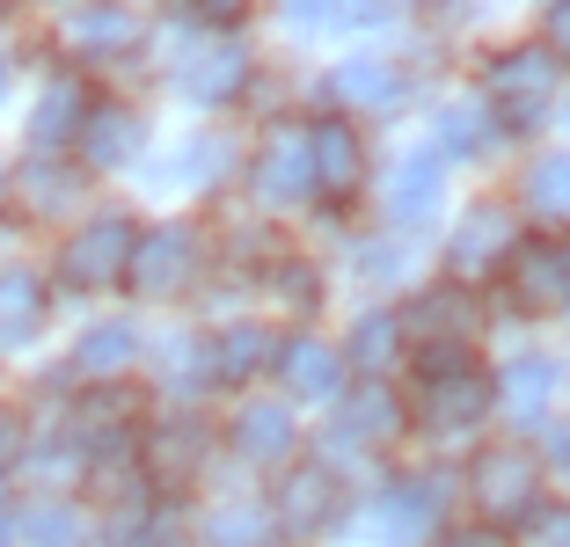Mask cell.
<instances>
[{
  "label": "cell",
  "instance_id": "obj_1",
  "mask_svg": "<svg viewBox=\"0 0 570 547\" xmlns=\"http://www.w3.org/2000/svg\"><path fill=\"white\" fill-rule=\"evenodd\" d=\"M198 227H184V219H168V227H147L132 233V256H125V285L147 299H168V292H190L198 285Z\"/></svg>",
  "mask_w": 570,
  "mask_h": 547
},
{
  "label": "cell",
  "instance_id": "obj_38",
  "mask_svg": "<svg viewBox=\"0 0 570 547\" xmlns=\"http://www.w3.org/2000/svg\"><path fill=\"white\" fill-rule=\"evenodd\" d=\"M0 190H8V168H0Z\"/></svg>",
  "mask_w": 570,
  "mask_h": 547
},
{
  "label": "cell",
  "instance_id": "obj_36",
  "mask_svg": "<svg viewBox=\"0 0 570 547\" xmlns=\"http://www.w3.org/2000/svg\"><path fill=\"white\" fill-rule=\"evenodd\" d=\"M0 88H8V51H0Z\"/></svg>",
  "mask_w": 570,
  "mask_h": 547
},
{
  "label": "cell",
  "instance_id": "obj_17",
  "mask_svg": "<svg viewBox=\"0 0 570 547\" xmlns=\"http://www.w3.org/2000/svg\"><path fill=\"white\" fill-rule=\"evenodd\" d=\"M139 132H147V125H139V110H96L88 117V168H118V161H132L139 153Z\"/></svg>",
  "mask_w": 570,
  "mask_h": 547
},
{
  "label": "cell",
  "instance_id": "obj_16",
  "mask_svg": "<svg viewBox=\"0 0 570 547\" xmlns=\"http://www.w3.org/2000/svg\"><path fill=\"white\" fill-rule=\"evenodd\" d=\"M37 329H45V285H37L30 270H8V278H0V350L30 344Z\"/></svg>",
  "mask_w": 570,
  "mask_h": 547
},
{
  "label": "cell",
  "instance_id": "obj_23",
  "mask_svg": "<svg viewBox=\"0 0 570 547\" xmlns=\"http://www.w3.org/2000/svg\"><path fill=\"white\" fill-rule=\"evenodd\" d=\"M132 350H139L132 321H102V329H88V336H81L73 365H81V372H118V365H132Z\"/></svg>",
  "mask_w": 570,
  "mask_h": 547
},
{
  "label": "cell",
  "instance_id": "obj_13",
  "mask_svg": "<svg viewBox=\"0 0 570 547\" xmlns=\"http://www.w3.org/2000/svg\"><path fill=\"white\" fill-rule=\"evenodd\" d=\"M504 249H512V219H504L498 205H475L469 227L453 233V270H461V278H483Z\"/></svg>",
  "mask_w": 570,
  "mask_h": 547
},
{
  "label": "cell",
  "instance_id": "obj_37",
  "mask_svg": "<svg viewBox=\"0 0 570 547\" xmlns=\"http://www.w3.org/2000/svg\"><path fill=\"white\" fill-rule=\"evenodd\" d=\"M0 533H8V504H0Z\"/></svg>",
  "mask_w": 570,
  "mask_h": 547
},
{
  "label": "cell",
  "instance_id": "obj_35",
  "mask_svg": "<svg viewBox=\"0 0 570 547\" xmlns=\"http://www.w3.org/2000/svg\"><path fill=\"white\" fill-rule=\"evenodd\" d=\"M453 547H498V533H469V540H453Z\"/></svg>",
  "mask_w": 570,
  "mask_h": 547
},
{
  "label": "cell",
  "instance_id": "obj_5",
  "mask_svg": "<svg viewBox=\"0 0 570 547\" xmlns=\"http://www.w3.org/2000/svg\"><path fill=\"white\" fill-rule=\"evenodd\" d=\"M256 198L264 205H301L315 198V161H307V132H293V125H271L264 147H256Z\"/></svg>",
  "mask_w": 570,
  "mask_h": 547
},
{
  "label": "cell",
  "instance_id": "obj_29",
  "mask_svg": "<svg viewBox=\"0 0 570 547\" xmlns=\"http://www.w3.org/2000/svg\"><path fill=\"white\" fill-rule=\"evenodd\" d=\"M417 372H424V387H432V380H453V372H469V344H461V336H432V344L417 350Z\"/></svg>",
  "mask_w": 570,
  "mask_h": 547
},
{
  "label": "cell",
  "instance_id": "obj_32",
  "mask_svg": "<svg viewBox=\"0 0 570 547\" xmlns=\"http://www.w3.org/2000/svg\"><path fill=\"white\" fill-rule=\"evenodd\" d=\"M446 139H453V147H469V153H483L490 147V125L475 110H446Z\"/></svg>",
  "mask_w": 570,
  "mask_h": 547
},
{
  "label": "cell",
  "instance_id": "obj_21",
  "mask_svg": "<svg viewBox=\"0 0 570 547\" xmlns=\"http://www.w3.org/2000/svg\"><path fill=\"white\" fill-rule=\"evenodd\" d=\"M504 401H512V409H527V416H541L556 401V358H512L504 365Z\"/></svg>",
  "mask_w": 570,
  "mask_h": 547
},
{
  "label": "cell",
  "instance_id": "obj_6",
  "mask_svg": "<svg viewBox=\"0 0 570 547\" xmlns=\"http://www.w3.org/2000/svg\"><path fill=\"white\" fill-rule=\"evenodd\" d=\"M490 401H498V387H490L483 372H453V380H432V387H424L417 424L432 438H461V431H475V424L490 416Z\"/></svg>",
  "mask_w": 570,
  "mask_h": 547
},
{
  "label": "cell",
  "instance_id": "obj_7",
  "mask_svg": "<svg viewBox=\"0 0 570 547\" xmlns=\"http://www.w3.org/2000/svg\"><path fill=\"white\" fill-rule=\"evenodd\" d=\"M439 533V489L432 481H395L373 504V540L381 547H424Z\"/></svg>",
  "mask_w": 570,
  "mask_h": 547
},
{
  "label": "cell",
  "instance_id": "obj_22",
  "mask_svg": "<svg viewBox=\"0 0 570 547\" xmlns=\"http://www.w3.org/2000/svg\"><path fill=\"white\" fill-rule=\"evenodd\" d=\"M132 30H139V22L125 16V8H81V16L67 22V37L81 51H96V59H110L118 44H132Z\"/></svg>",
  "mask_w": 570,
  "mask_h": 547
},
{
  "label": "cell",
  "instance_id": "obj_15",
  "mask_svg": "<svg viewBox=\"0 0 570 547\" xmlns=\"http://www.w3.org/2000/svg\"><path fill=\"white\" fill-rule=\"evenodd\" d=\"M235 446H242V460H285L293 452V409L285 401H249L235 416Z\"/></svg>",
  "mask_w": 570,
  "mask_h": 547
},
{
  "label": "cell",
  "instance_id": "obj_34",
  "mask_svg": "<svg viewBox=\"0 0 570 547\" xmlns=\"http://www.w3.org/2000/svg\"><path fill=\"white\" fill-rule=\"evenodd\" d=\"M16 446H22V424H16V416H8V409H0V467L16 460Z\"/></svg>",
  "mask_w": 570,
  "mask_h": 547
},
{
  "label": "cell",
  "instance_id": "obj_14",
  "mask_svg": "<svg viewBox=\"0 0 570 547\" xmlns=\"http://www.w3.org/2000/svg\"><path fill=\"white\" fill-rule=\"evenodd\" d=\"M278 365H285V380H293V395H307V401H330L344 387V358L330 344H315V336H293L278 350Z\"/></svg>",
  "mask_w": 570,
  "mask_h": 547
},
{
  "label": "cell",
  "instance_id": "obj_28",
  "mask_svg": "<svg viewBox=\"0 0 570 547\" xmlns=\"http://www.w3.org/2000/svg\"><path fill=\"white\" fill-rule=\"evenodd\" d=\"M387 424H395V401H387V395H358V409L336 416V438H352V446H358V438H381Z\"/></svg>",
  "mask_w": 570,
  "mask_h": 547
},
{
  "label": "cell",
  "instance_id": "obj_33",
  "mask_svg": "<svg viewBox=\"0 0 570 547\" xmlns=\"http://www.w3.org/2000/svg\"><path fill=\"white\" fill-rule=\"evenodd\" d=\"M278 292H285V307H315V270H307V263H285L278 270Z\"/></svg>",
  "mask_w": 570,
  "mask_h": 547
},
{
  "label": "cell",
  "instance_id": "obj_3",
  "mask_svg": "<svg viewBox=\"0 0 570 547\" xmlns=\"http://www.w3.org/2000/svg\"><path fill=\"white\" fill-rule=\"evenodd\" d=\"M556 81H563V67H556V51L527 44V51H504L498 67H490V96H498V110L512 117V125H541L556 102Z\"/></svg>",
  "mask_w": 570,
  "mask_h": 547
},
{
  "label": "cell",
  "instance_id": "obj_18",
  "mask_svg": "<svg viewBox=\"0 0 570 547\" xmlns=\"http://www.w3.org/2000/svg\"><path fill=\"white\" fill-rule=\"evenodd\" d=\"M81 125H88V88L81 81H51L45 102H37V117H30V139L51 147V139H73Z\"/></svg>",
  "mask_w": 570,
  "mask_h": 547
},
{
  "label": "cell",
  "instance_id": "obj_10",
  "mask_svg": "<svg viewBox=\"0 0 570 547\" xmlns=\"http://www.w3.org/2000/svg\"><path fill=\"white\" fill-rule=\"evenodd\" d=\"M336 518V475L330 467H293V475L278 481V526L285 533H322Z\"/></svg>",
  "mask_w": 570,
  "mask_h": 547
},
{
  "label": "cell",
  "instance_id": "obj_2",
  "mask_svg": "<svg viewBox=\"0 0 570 547\" xmlns=\"http://www.w3.org/2000/svg\"><path fill=\"white\" fill-rule=\"evenodd\" d=\"M132 219L125 212H96L88 227L67 233V249H59V278L73 285V292H102V285L125 278V256H132Z\"/></svg>",
  "mask_w": 570,
  "mask_h": 547
},
{
  "label": "cell",
  "instance_id": "obj_12",
  "mask_svg": "<svg viewBox=\"0 0 570 547\" xmlns=\"http://www.w3.org/2000/svg\"><path fill=\"white\" fill-rule=\"evenodd\" d=\"M330 96L352 102V110H395L403 102V73L387 67V59H344L330 73Z\"/></svg>",
  "mask_w": 570,
  "mask_h": 547
},
{
  "label": "cell",
  "instance_id": "obj_30",
  "mask_svg": "<svg viewBox=\"0 0 570 547\" xmlns=\"http://www.w3.org/2000/svg\"><path fill=\"white\" fill-rule=\"evenodd\" d=\"M271 533H264V518L256 511H219L213 518V547H264Z\"/></svg>",
  "mask_w": 570,
  "mask_h": 547
},
{
  "label": "cell",
  "instance_id": "obj_19",
  "mask_svg": "<svg viewBox=\"0 0 570 547\" xmlns=\"http://www.w3.org/2000/svg\"><path fill=\"white\" fill-rule=\"evenodd\" d=\"M184 88H190L198 102H227V96L242 88V51H235V44H205L198 59L184 67Z\"/></svg>",
  "mask_w": 570,
  "mask_h": 547
},
{
  "label": "cell",
  "instance_id": "obj_31",
  "mask_svg": "<svg viewBox=\"0 0 570 547\" xmlns=\"http://www.w3.org/2000/svg\"><path fill=\"white\" fill-rule=\"evenodd\" d=\"M73 190H81V182L59 176V168H30V205H37V212H67Z\"/></svg>",
  "mask_w": 570,
  "mask_h": 547
},
{
  "label": "cell",
  "instance_id": "obj_9",
  "mask_svg": "<svg viewBox=\"0 0 570 547\" xmlns=\"http://www.w3.org/2000/svg\"><path fill=\"white\" fill-rule=\"evenodd\" d=\"M439 205H446V168H439V153H410V161L387 176V212H395V227H424V219H439Z\"/></svg>",
  "mask_w": 570,
  "mask_h": 547
},
{
  "label": "cell",
  "instance_id": "obj_27",
  "mask_svg": "<svg viewBox=\"0 0 570 547\" xmlns=\"http://www.w3.org/2000/svg\"><path fill=\"white\" fill-rule=\"evenodd\" d=\"M563 168L570 161H556V153H549V161H534V176H527V205H534L541 219H563V190H570Z\"/></svg>",
  "mask_w": 570,
  "mask_h": 547
},
{
  "label": "cell",
  "instance_id": "obj_11",
  "mask_svg": "<svg viewBox=\"0 0 570 547\" xmlns=\"http://www.w3.org/2000/svg\"><path fill=\"white\" fill-rule=\"evenodd\" d=\"M307 161H315V190H358V132L344 117H322L315 132H307Z\"/></svg>",
  "mask_w": 570,
  "mask_h": 547
},
{
  "label": "cell",
  "instance_id": "obj_8",
  "mask_svg": "<svg viewBox=\"0 0 570 547\" xmlns=\"http://www.w3.org/2000/svg\"><path fill=\"white\" fill-rule=\"evenodd\" d=\"M512 299H520L527 315H556L570 299V256L556 241H527L512 249Z\"/></svg>",
  "mask_w": 570,
  "mask_h": 547
},
{
  "label": "cell",
  "instance_id": "obj_4",
  "mask_svg": "<svg viewBox=\"0 0 570 547\" xmlns=\"http://www.w3.org/2000/svg\"><path fill=\"white\" fill-rule=\"evenodd\" d=\"M469 497H475V511H483L490 526L527 518V504H534V452H520V446L483 452V460H475V475H469Z\"/></svg>",
  "mask_w": 570,
  "mask_h": 547
},
{
  "label": "cell",
  "instance_id": "obj_24",
  "mask_svg": "<svg viewBox=\"0 0 570 547\" xmlns=\"http://www.w3.org/2000/svg\"><path fill=\"white\" fill-rule=\"evenodd\" d=\"M219 161H235V153H227V139H184V153H168V168L154 182H184V190H198V182H213L219 176Z\"/></svg>",
  "mask_w": 570,
  "mask_h": 547
},
{
  "label": "cell",
  "instance_id": "obj_25",
  "mask_svg": "<svg viewBox=\"0 0 570 547\" xmlns=\"http://www.w3.org/2000/svg\"><path fill=\"white\" fill-rule=\"evenodd\" d=\"M22 540L30 547H73L81 540V518H73L67 504H30V511H22Z\"/></svg>",
  "mask_w": 570,
  "mask_h": 547
},
{
  "label": "cell",
  "instance_id": "obj_20",
  "mask_svg": "<svg viewBox=\"0 0 570 547\" xmlns=\"http://www.w3.org/2000/svg\"><path fill=\"white\" fill-rule=\"evenodd\" d=\"M264 358H271V336L256 329V321H242V329H227L213 344V358H205V365H213V380H249Z\"/></svg>",
  "mask_w": 570,
  "mask_h": 547
},
{
  "label": "cell",
  "instance_id": "obj_26",
  "mask_svg": "<svg viewBox=\"0 0 570 547\" xmlns=\"http://www.w3.org/2000/svg\"><path fill=\"white\" fill-rule=\"evenodd\" d=\"M395 336H403V321L395 315H366L352 336V365H366V372H381L387 358H395Z\"/></svg>",
  "mask_w": 570,
  "mask_h": 547
}]
</instances>
